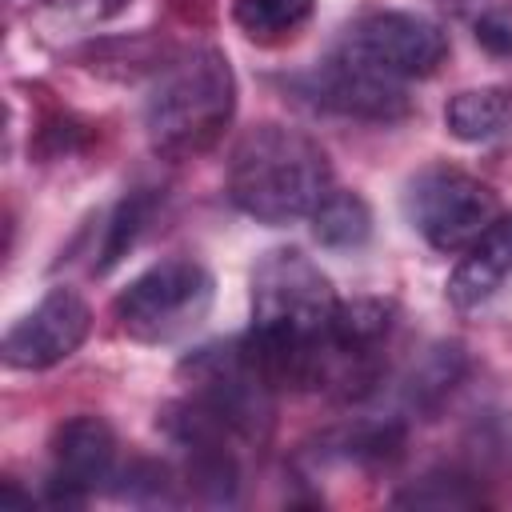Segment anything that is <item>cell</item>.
I'll return each mask as SVG.
<instances>
[{"instance_id":"cell-1","label":"cell","mask_w":512,"mask_h":512,"mask_svg":"<svg viewBox=\"0 0 512 512\" xmlns=\"http://www.w3.org/2000/svg\"><path fill=\"white\" fill-rule=\"evenodd\" d=\"M340 296L332 280L296 248H272L252 268V344L276 388L316 392L320 348L332 332Z\"/></svg>"},{"instance_id":"cell-2","label":"cell","mask_w":512,"mask_h":512,"mask_svg":"<svg viewBox=\"0 0 512 512\" xmlns=\"http://www.w3.org/2000/svg\"><path fill=\"white\" fill-rule=\"evenodd\" d=\"M332 188L328 152L300 128L256 124L236 140L228 156L232 204L272 228L308 220Z\"/></svg>"},{"instance_id":"cell-3","label":"cell","mask_w":512,"mask_h":512,"mask_svg":"<svg viewBox=\"0 0 512 512\" xmlns=\"http://www.w3.org/2000/svg\"><path fill=\"white\" fill-rule=\"evenodd\" d=\"M236 116V76L220 48L196 44L160 64L144 96V132L152 152L188 160L208 152Z\"/></svg>"},{"instance_id":"cell-4","label":"cell","mask_w":512,"mask_h":512,"mask_svg":"<svg viewBox=\"0 0 512 512\" xmlns=\"http://www.w3.org/2000/svg\"><path fill=\"white\" fill-rule=\"evenodd\" d=\"M212 296V272L200 260L172 256L128 280V288L112 300V316L136 344H172L208 316Z\"/></svg>"},{"instance_id":"cell-5","label":"cell","mask_w":512,"mask_h":512,"mask_svg":"<svg viewBox=\"0 0 512 512\" xmlns=\"http://www.w3.org/2000/svg\"><path fill=\"white\" fill-rule=\"evenodd\" d=\"M332 60L404 88L408 80L440 72V64L448 60V36L440 24L416 12H368L340 32Z\"/></svg>"},{"instance_id":"cell-6","label":"cell","mask_w":512,"mask_h":512,"mask_svg":"<svg viewBox=\"0 0 512 512\" xmlns=\"http://www.w3.org/2000/svg\"><path fill=\"white\" fill-rule=\"evenodd\" d=\"M404 216L432 252L456 256L500 216V196L464 168L428 164L404 184Z\"/></svg>"},{"instance_id":"cell-7","label":"cell","mask_w":512,"mask_h":512,"mask_svg":"<svg viewBox=\"0 0 512 512\" xmlns=\"http://www.w3.org/2000/svg\"><path fill=\"white\" fill-rule=\"evenodd\" d=\"M92 332V308L76 288H48L8 332L0 356L16 372H44L80 352Z\"/></svg>"},{"instance_id":"cell-8","label":"cell","mask_w":512,"mask_h":512,"mask_svg":"<svg viewBox=\"0 0 512 512\" xmlns=\"http://www.w3.org/2000/svg\"><path fill=\"white\" fill-rule=\"evenodd\" d=\"M116 476H120L116 432L108 428V420L80 412L52 432V472H48L52 504H84L96 488L112 484Z\"/></svg>"},{"instance_id":"cell-9","label":"cell","mask_w":512,"mask_h":512,"mask_svg":"<svg viewBox=\"0 0 512 512\" xmlns=\"http://www.w3.org/2000/svg\"><path fill=\"white\" fill-rule=\"evenodd\" d=\"M292 84L308 104L336 112V116H352V120L388 124V120H400L408 112V96L400 84H384L376 76H364V72H356L332 56L320 68L296 76Z\"/></svg>"},{"instance_id":"cell-10","label":"cell","mask_w":512,"mask_h":512,"mask_svg":"<svg viewBox=\"0 0 512 512\" xmlns=\"http://www.w3.org/2000/svg\"><path fill=\"white\" fill-rule=\"evenodd\" d=\"M512 276V212H500L456 260L452 276H448V304L460 312H472L480 304H488L504 280Z\"/></svg>"},{"instance_id":"cell-11","label":"cell","mask_w":512,"mask_h":512,"mask_svg":"<svg viewBox=\"0 0 512 512\" xmlns=\"http://www.w3.org/2000/svg\"><path fill=\"white\" fill-rule=\"evenodd\" d=\"M444 128L464 144L512 140V88H464L444 104Z\"/></svg>"},{"instance_id":"cell-12","label":"cell","mask_w":512,"mask_h":512,"mask_svg":"<svg viewBox=\"0 0 512 512\" xmlns=\"http://www.w3.org/2000/svg\"><path fill=\"white\" fill-rule=\"evenodd\" d=\"M308 224H312L316 244H324L332 252H352V248L368 244V236H372V208L364 204L360 192L332 188L320 200V208L308 216Z\"/></svg>"},{"instance_id":"cell-13","label":"cell","mask_w":512,"mask_h":512,"mask_svg":"<svg viewBox=\"0 0 512 512\" xmlns=\"http://www.w3.org/2000/svg\"><path fill=\"white\" fill-rule=\"evenodd\" d=\"M316 12V0H232V24L256 44L292 40Z\"/></svg>"},{"instance_id":"cell-14","label":"cell","mask_w":512,"mask_h":512,"mask_svg":"<svg viewBox=\"0 0 512 512\" xmlns=\"http://www.w3.org/2000/svg\"><path fill=\"white\" fill-rule=\"evenodd\" d=\"M464 376V348L460 344H440V348H432L428 356H424V364L412 372V380H408V408H416V412H428V408H436L452 388H456V380Z\"/></svg>"},{"instance_id":"cell-15","label":"cell","mask_w":512,"mask_h":512,"mask_svg":"<svg viewBox=\"0 0 512 512\" xmlns=\"http://www.w3.org/2000/svg\"><path fill=\"white\" fill-rule=\"evenodd\" d=\"M480 500L484 492L468 476H456V472H428L404 492H396V504H416V508H468Z\"/></svg>"},{"instance_id":"cell-16","label":"cell","mask_w":512,"mask_h":512,"mask_svg":"<svg viewBox=\"0 0 512 512\" xmlns=\"http://www.w3.org/2000/svg\"><path fill=\"white\" fill-rule=\"evenodd\" d=\"M140 224H144V204L132 196V200H124V204L112 212V220L104 224V248H100V264H96V268H112V264L132 248Z\"/></svg>"},{"instance_id":"cell-17","label":"cell","mask_w":512,"mask_h":512,"mask_svg":"<svg viewBox=\"0 0 512 512\" xmlns=\"http://www.w3.org/2000/svg\"><path fill=\"white\" fill-rule=\"evenodd\" d=\"M476 456L492 464H512V412H496L476 428Z\"/></svg>"},{"instance_id":"cell-18","label":"cell","mask_w":512,"mask_h":512,"mask_svg":"<svg viewBox=\"0 0 512 512\" xmlns=\"http://www.w3.org/2000/svg\"><path fill=\"white\" fill-rule=\"evenodd\" d=\"M60 12H72V16H84V20H104L108 12L120 8V0H52Z\"/></svg>"}]
</instances>
